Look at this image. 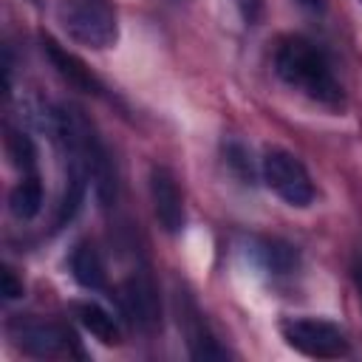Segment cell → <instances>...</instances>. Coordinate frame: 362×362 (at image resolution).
<instances>
[{
  "label": "cell",
  "mask_w": 362,
  "mask_h": 362,
  "mask_svg": "<svg viewBox=\"0 0 362 362\" xmlns=\"http://www.w3.org/2000/svg\"><path fill=\"white\" fill-rule=\"evenodd\" d=\"M274 74L288 88L300 90L303 96H308L320 105L339 107L345 102L342 85L334 74V65H331L328 54L303 34H288L277 42V48H274Z\"/></svg>",
  "instance_id": "cell-1"
},
{
  "label": "cell",
  "mask_w": 362,
  "mask_h": 362,
  "mask_svg": "<svg viewBox=\"0 0 362 362\" xmlns=\"http://www.w3.org/2000/svg\"><path fill=\"white\" fill-rule=\"evenodd\" d=\"M54 133L62 141L68 161L82 167L88 173V181H93L99 204L110 206L116 201V170H113L110 153L105 150L93 124L76 107H57L54 110Z\"/></svg>",
  "instance_id": "cell-2"
},
{
  "label": "cell",
  "mask_w": 362,
  "mask_h": 362,
  "mask_svg": "<svg viewBox=\"0 0 362 362\" xmlns=\"http://www.w3.org/2000/svg\"><path fill=\"white\" fill-rule=\"evenodd\" d=\"M57 20L62 31L85 48H110L119 40V20L110 0H59Z\"/></svg>",
  "instance_id": "cell-3"
},
{
  "label": "cell",
  "mask_w": 362,
  "mask_h": 362,
  "mask_svg": "<svg viewBox=\"0 0 362 362\" xmlns=\"http://www.w3.org/2000/svg\"><path fill=\"white\" fill-rule=\"evenodd\" d=\"M8 337L28 356H40V359H51V356H82V348H79L76 334L68 325L54 322V320L14 317L8 322Z\"/></svg>",
  "instance_id": "cell-4"
},
{
  "label": "cell",
  "mask_w": 362,
  "mask_h": 362,
  "mask_svg": "<svg viewBox=\"0 0 362 362\" xmlns=\"http://www.w3.org/2000/svg\"><path fill=\"white\" fill-rule=\"evenodd\" d=\"M280 334L288 348L311 359H339L351 351L345 331L337 322L320 317H288L280 322Z\"/></svg>",
  "instance_id": "cell-5"
},
{
  "label": "cell",
  "mask_w": 362,
  "mask_h": 362,
  "mask_svg": "<svg viewBox=\"0 0 362 362\" xmlns=\"http://www.w3.org/2000/svg\"><path fill=\"white\" fill-rule=\"evenodd\" d=\"M260 175H263V184L288 206H297V209L311 206L314 184H311L305 164L294 153L280 150V147H269L263 153V161H260Z\"/></svg>",
  "instance_id": "cell-6"
},
{
  "label": "cell",
  "mask_w": 362,
  "mask_h": 362,
  "mask_svg": "<svg viewBox=\"0 0 362 362\" xmlns=\"http://www.w3.org/2000/svg\"><path fill=\"white\" fill-rule=\"evenodd\" d=\"M119 308L141 334H153L161 328V294L150 272L139 269L124 277L119 288Z\"/></svg>",
  "instance_id": "cell-7"
},
{
  "label": "cell",
  "mask_w": 362,
  "mask_h": 362,
  "mask_svg": "<svg viewBox=\"0 0 362 362\" xmlns=\"http://www.w3.org/2000/svg\"><path fill=\"white\" fill-rule=\"evenodd\" d=\"M150 201H153V212H156L158 226L170 235H178L187 223L184 195L178 189V178L164 164H156L150 170Z\"/></svg>",
  "instance_id": "cell-8"
},
{
  "label": "cell",
  "mask_w": 362,
  "mask_h": 362,
  "mask_svg": "<svg viewBox=\"0 0 362 362\" xmlns=\"http://www.w3.org/2000/svg\"><path fill=\"white\" fill-rule=\"evenodd\" d=\"M40 48H42L45 59L51 62V68H54L74 90H82V93H90V96H102V93H105L102 79H99L76 54H71L68 48H62L54 37L42 34V37H40Z\"/></svg>",
  "instance_id": "cell-9"
},
{
  "label": "cell",
  "mask_w": 362,
  "mask_h": 362,
  "mask_svg": "<svg viewBox=\"0 0 362 362\" xmlns=\"http://www.w3.org/2000/svg\"><path fill=\"white\" fill-rule=\"evenodd\" d=\"M178 325L184 328V337H187L192 359H226L229 356L226 348L218 345V339L209 331V325L204 322L198 305L187 294H178Z\"/></svg>",
  "instance_id": "cell-10"
},
{
  "label": "cell",
  "mask_w": 362,
  "mask_h": 362,
  "mask_svg": "<svg viewBox=\"0 0 362 362\" xmlns=\"http://www.w3.org/2000/svg\"><path fill=\"white\" fill-rule=\"evenodd\" d=\"M68 269H71V277L88 288V291H102L107 286V269H105V257L102 252L96 249V243L90 240H79L71 255H68Z\"/></svg>",
  "instance_id": "cell-11"
},
{
  "label": "cell",
  "mask_w": 362,
  "mask_h": 362,
  "mask_svg": "<svg viewBox=\"0 0 362 362\" xmlns=\"http://www.w3.org/2000/svg\"><path fill=\"white\" fill-rule=\"evenodd\" d=\"M74 314H76L79 325H82L90 337H96L102 345H119V342H122V328H119L116 317H113L110 311H105L99 303H90V300L76 303V305H74Z\"/></svg>",
  "instance_id": "cell-12"
},
{
  "label": "cell",
  "mask_w": 362,
  "mask_h": 362,
  "mask_svg": "<svg viewBox=\"0 0 362 362\" xmlns=\"http://www.w3.org/2000/svg\"><path fill=\"white\" fill-rule=\"evenodd\" d=\"M42 198H45V189H42V181L37 173H25L8 192V209L17 221H31L40 215L42 209Z\"/></svg>",
  "instance_id": "cell-13"
},
{
  "label": "cell",
  "mask_w": 362,
  "mask_h": 362,
  "mask_svg": "<svg viewBox=\"0 0 362 362\" xmlns=\"http://www.w3.org/2000/svg\"><path fill=\"white\" fill-rule=\"evenodd\" d=\"M6 156H8L11 167H17L23 175L37 173V147L28 133H23L17 127H6Z\"/></svg>",
  "instance_id": "cell-14"
},
{
  "label": "cell",
  "mask_w": 362,
  "mask_h": 362,
  "mask_svg": "<svg viewBox=\"0 0 362 362\" xmlns=\"http://www.w3.org/2000/svg\"><path fill=\"white\" fill-rule=\"evenodd\" d=\"M255 255H257V260H260L269 272H274V274H288V272L297 266V252H294V246H288V243H283V240H260V243L255 246Z\"/></svg>",
  "instance_id": "cell-15"
},
{
  "label": "cell",
  "mask_w": 362,
  "mask_h": 362,
  "mask_svg": "<svg viewBox=\"0 0 362 362\" xmlns=\"http://www.w3.org/2000/svg\"><path fill=\"white\" fill-rule=\"evenodd\" d=\"M223 156H226V164L240 175V181L243 184H252L255 170H252V161H249L246 147L240 141H229V144H223Z\"/></svg>",
  "instance_id": "cell-16"
},
{
  "label": "cell",
  "mask_w": 362,
  "mask_h": 362,
  "mask_svg": "<svg viewBox=\"0 0 362 362\" xmlns=\"http://www.w3.org/2000/svg\"><path fill=\"white\" fill-rule=\"evenodd\" d=\"M0 294H3L6 300L23 297V283L17 280V274H14L8 266H3V272H0Z\"/></svg>",
  "instance_id": "cell-17"
},
{
  "label": "cell",
  "mask_w": 362,
  "mask_h": 362,
  "mask_svg": "<svg viewBox=\"0 0 362 362\" xmlns=\"http://www.w3.org/2000/svg\"><path fill=\"white\" fill-rule=\"evenodd\" d=\"M235 6H238V11H240L246 25H255L260 20V14H263V0H235Z\"/></svg>",
  "instance_id": "cell-18"
},
{
  "label": "cell",
  "mask_w": 362,
  "mask_h": 362,
  "mask_svg": "<svg viewBox=\"0 0 362 362\" xmlns=\"http://www.w3.org/2000/svg\"><path fill=\"white\" fill-rule=\"evenodd\" d=\"M300 8H305V11H311V14H322L325 11V0H294Z\"/></svg>",
  "instance_id": "cell-19"
},
{
  "label": "cell",
  "mask_w": 362,
  "mask_h": 362,
  "mask_svg": "<svg viewBox=\"0 0 362 362\" xmlns=\"http://www.w3.org/2000/svg\"><path fill=\"white\" fill-rule=\"evenodd\" d=\"M351 272H354V283H356V288H359V297H362V257H356V260H354Z\"/></svg>",
  "instance_id": "cell-20"
}]
</instances>
